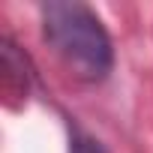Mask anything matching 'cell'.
<instances>
[{
    "label": "cell",
    "instance_id": "2",
    "mask_svg": "<svg viewBox=\"0 0 153 153\" xmlns=\"http://www.w3.org/2000/svg\"><path fill=\"white\" fill-rule=\"evenodd\" d=\"M69 153H108V150L96 135H90L84 129H72L69 132Z\"/></svg>",
    "mask_w": 153,
    "mask_h": 153
},
{
    "label": "cell",
    "instance_id": "1",
    "mask_svg": "<svg viewBox=\"0 0 153 153\" xmlns=\"http://www.w3.org/2000/svg\"><path fill=\"white\" fill-rule=\"evenodd\" d=\"M42 39L84 84H102L114 69V42L102 18L78 0H48L39 9Z\"/></svg>",
    "mask_w": 153,
    "mask_h": 153
}]
</instances>
